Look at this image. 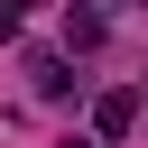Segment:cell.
<instances>
[{
  "instance_id": "3",
  "label": "cell",
  "mask_w": 148,
  "mask_h": 148,
  "mask_svg": "<svg viewBox=\"0 0 148 148\" xmlns=\"http://www.w3.org/2000/svg\"><path fill=\"white\" fill-rule=\"evenodd\" d=\"M65 46H102V9H74L65 0Z\"/></svg>"
},
{
  "instance_id": "4",
  "label": "cell",
  "mask_w": 148,
  "mask_h": 148,
  "mask_svg": "<svg viewBox=\"0 0 148 148\" xmlns=\"http://www.w3.org/2000/svg\"><path fill=\"white\" fill-rule=\"evenodd\" d=\"M0 37H18V0H0Z\"/></svg>"
},
{
  "instance_id": "1",
  "label": "cell",
  "mask_w": 148,
  "mask_h": 148,
  "mask_svg": "<svg viewBox=\"0 0 148 148\" xmlns=\"http://www.w3.org/2000/svg\"><path fill=\"white\" fill-rule=\"evenodd\" d=\"M130 120H139V92H130V83H111V92L92 102V130H102V139H130Z\"/></svg>"
},
{
  "instance_id": "5",
  "label": "cell",
  "mask_w": 148,
  "mask_h": 148,
  "mask_svg": "<svg viewBox=\"0 0 148 148\" xmlns=\"http://www.w3.org/2000/svg\"><path fill=\"white\" fill-rule=\"evenodd\" d=\"M65 148H92V139H65Z\"/></svg>"
},
{
  "instance_id": "2",
  "label": "cell",
  "mask_w": 148,
  "mask_h": 148,
  "mask_svg": "<svg viewBox=\"0 0 148 148\" xmlns=\"http://www.w3.org/2000/svg\"><path fill=\"white\" fill-rule=\"evenodd\" d=\"M28 74H37V92H46V102H65V92H74V83H83V74H65V56H37V65H28Z\"/></svg>"
}]
</instances>
